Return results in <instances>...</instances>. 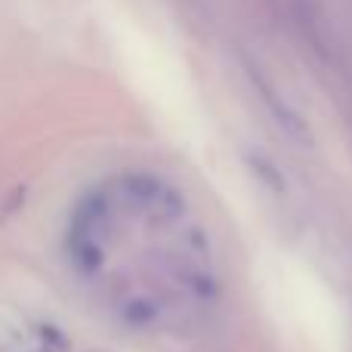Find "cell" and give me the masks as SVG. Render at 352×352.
I'll return each instance as SVG.
<instances>
[{"label":"cell","mask_w":352,"mask_h":352,"mask_svg":"<svg viewBox=\"0 0 352 352\" xmlns=\"http://www.w3.org/2000/svg\"><path fill=\"white\" fill-rule=\"evenodd\" d=\"M68 256L115 318L140 331H186L217 300L210 238L158 176L124 173L93 188L68 223Z\"/></svg>","instance_id":"6da1fadb"}]
</instances>
